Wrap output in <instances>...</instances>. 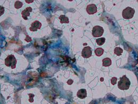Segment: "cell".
<instances>
[{
  "instance_id": "cell-1",
  "label": "cell",
  "mask_w": 138,
  "mask_h": 104,
  "mask_svg": "<svg viewBox=\"0 0 138 104\" xmlns=\"http://www.w3.org/2000/svg\"><path fill=\"white\" fill-rule=\"evenodd\" d=\"M130 84L131 82L129 79L126 76V75H124L121 78L120 80L118 82V87L121 90H127L130 88Z\"/></svg>"
},
{
  "instance_id": "cell-2",
  "label": "cell",
  "mask_w": 138,
  "mask_h": 104,
  "mask_svg": "<svg viewBox=\"0 0 138 104\" xmlns=\"http://www.w3.org/2000/svg\"><path fill=\"white\" fill-rule=\"evenodd\" d=\"M5 64L8 67H11L12 69H14L16 68V60L14 55H11L7 57L5 60Z\"/></svg>"
},
{
  "instance_id": "cell-3",
  "label": "cell",
  "mask_w": 138,
  "mask_h": 104,
  "mask_svg": "<svg viewBox=\"0 0 138 104\" xmlns=\"http://www.w3.org/2000/svg\"><path fill=\"white\" fill-rule=\"evenodd\" d=\"M134 13V9L131 8V7H127V8L123 10L122 12V16L125 19H130L133 18Z\"/></svg>"
},
{
  "instance_id": "cell-4",
  "label": "cell",
  "mask_w": 138,
  "mask_h": 104,
  "mask_svg": "<svg viewBox=\"0 0 138 104\" xmlns=\"http://www.w3.org/2000/svg\"><path fill=\"white\" fill-rule=\"evenodd\" d=\"M104 32L103 28L99 26H96L92 28V35L94 37H101L103 35Z\"/></svg>"
},
{
  "instance_id": "cell-5",
  "label": "cell",
  "mask_w": 138,
  "mask_h": 104,
  "mask_svg": "<svg viewBox=\"0 0 138 104\" xmlns=\"http://www.w3.org/2000/svg\"><path fill=\"white\" fill-rule=\"evenodd\" d=\"M82 56L84 58H88L92 55V50L90 46H85L82 51Z\"/></svg>"
},
{
  "instance_id": "cell-6",
  "label": "cell",
  "mask_w": 138,
  "mask_h": 104,
  "mask_svg": "<svg viewBox=\"0 0 138 104\" xmlns=\"http://www.w3.org/2000/svg\"><path fill=\"white\" fill-rule=\"evenodd\" d=\"M42 27V23H40L37 20H36L33 23L31 27H30L29 29L30 31L32 32H35L37 31V29H40V28Z\"/></svg>"
},
{
  "instance_id": "cell-7",
  "label": "cell",
  "mask_w": 138,
  "mask_h": 104,
  "mask_svg": "<svg viewBox=\"0 0 138 104\" xmlns=\"http://www.w3.org/2000/svg\"><path fill=\"white\" fill-rule=\"evenodd\" d=\"M87 12L89 15H93L97 12V8L96 6L94 4H89L87 7Z\"/></svg>"
},
{
  "instance_id": "cell-8",
  "label": "cell",
  "mask_w": 138,
  "mask_h": 104,
  "mask_svg": "<svg viewBox=\"0 0 138 104\" xmlns=\"http://www.w3.org/2000/svg\"><path fill=\"white\" fill-rule=\"evenodd\" d=\"M32 9L31 7H27L24 10H23L21 12V15H22V18L24 19L25 20L28 19V17L30 16V13L32 11Z\"/></svg>"
},
{
  "instance_id": "cell-9",
  "label": "cell",
  "mask_w": 138,
  "mask_h": 104,
  "mask_svg": "<svg viewBox=\"0 0 138 104\" xmlns=\"http://www.w3.org/2000/svg\"><path fill=\"white\" fill-rule=\"evenodd\" d=\"M87 91L85 89H80L77 92V97L80 99H84L87 97Z\"/></svg>"
},
{
  "instance_id": "cell-10",
  "label": "cell",
  "mask_w": 138,
  "mask_h": 104,
  "mask_svg": "<svg viewBox=\"0 0 138 104\" xmlns=\"http://www.w3.org/2000/svg\"><path fill=\"white\" fill-rule=\"evenodd\" d=\"M111 64V60L110 58H106L103 60V65L104 67H108Z\"/></svg>"
},
{
  "instance_id": "cell-11",
  "label": "cell",
  "mask_w": 138,
  "mask_h": 104,
  "mask_svg": "<svg viewBox=\"0 0 138 104\" xmlns=\"http://www.w3.org/2000/svg\"><path fill=\"white\" fill-rule=\"evenodd\" d=\"M59 19L61 20L60 22L61 23H69L68 17H66L65 15H61L59 17Z\"/></svg>"
},
{
  "instance_id": "cell-12",
  "label": "cell",
  "mask_w": 138,
  "mask_h": 104,
  "mask_svg": "<svg viewBox=\"0 0 138 104\" xmlns=\"http://www.w3.org/2000/svg\"><path fill=\"white\" fill-rule=\"evenodd\" d=\"M123 50L122 49H121L120 47H116L114 49V53L116 54L117 56H121L123 53Z\"/></svg>"
},
{
  "instance_id": "cell-13",
  "label": "cell",
  "mask_w": 138,
  "mask_h": 104,
  "mask_svg": "<svg viewBox=\"0 0 138 104\" xmlns=\"http://www.w3.org/2000/svg\"><path fill=\"white\" fill-rule=\"evenodd\" d=\"M104 51L103 49L101 48H97L96 50H95V54H96V55L97 56L100 57L103 55V53H104Z\"/></svg>"
},
{
  "instance_id": "cell-14",
  "label": "cell",
  "mask_w": 138,
  "mask_h": 104,
  "mask_svg": "<svg viewBox=\"0 0 138 104\" xmlns=\"http://www.w3.org/2000/svg\"><path fill=\"white\" fill-rule=\"evenodd\" d=\"M105 41H106L105 38H104V37H101V38L97 39L96 41L98 46H102V45H103L105 43Z\"/></svg>"
},
{
  "instance_id": "cell-15",
  "label": "cell",
  "mask_w": 138,
  "mask_h": 104,
  "mask_svg": "<svg viewBox=\"0 0 138 104\" xmlns=\"http://www.w3.org/2000/svg\"><path fill=\"white\" fill-rule=\"evenodd\" d=\"M22 6H23V3L19 1H16L15 2V8H16V9H20Z\"/></svg>"
},
{
  "instance_id": "cell-16",
  "label": "cell",
  "mask_w": 138,
  "mask_h": 104,
  "mask_svg": "<svg viewBox=\"0 0 138 104\" xmlns=\"http://www.w3.org/2000/svg\"><path fill=\"white\" fill-rule=\"evenodd\" d=\"M28 96H29V102L30 103L34 102V99H33V98H34V96H35L34 94H32V93H29V94H28Z\"/></svg>"
},
{
  "instance_id": "cell-17",
  "label": "cell",
  "mask_w": 138,
  "mask_h": 104,
  "mask_svg": "<svg viewBox=\"0 0 138 104\" xmlns=\"http://www.w3.org/2000/svg\"><path fill=\"white\" fill-rule=\"evenodd\" d=\"M117 81V78L115 77H114L111 79V83L113 85H115V84H116Z\"/></svg>"
},
{
  "instance_id": "cell-18",
  "label": "cell",
  "mask_w": 138,
  "mask_h": 104,
  "mask_svg": "<svg viewBox=\"0 0 138 104\" xmlns=\"http://www.w3.org/2000/svg\"><path fill=\"white\" fill-rule=\"evenodd\" d=\"M25 41H27V42H30V41H32V39H31V37L28 36V35H27V36H26L25 39Z\"/></svg>"
},
{
  "instance_id": "cell-19",
  "label": "cell",
  "mask_w": 138,
  "mask_h": 104,
  "mask_svg": "<svg viewBox=\"0 0 138 104\" xmlns=\"http://www.w3.org/2000/svg\"><path fill=\"white\" fill-rule=\"evenodd\" d=\"M73 83V81L72 80H69L68 82H67V83L69 85H71Z\"/></svg>"
},
{
  "instance_id": "cell-20",
  "label": "cell",
  "mask_w": 138,
  "mask_h": 104,
  "mask_svg": "<svg viewBox=\"0 0 138 104\" xmlns=\"http://www.w3.org/2000/svg\"><path fill=\"white\" fill-rule=\"evenodd\" d=\"M26 2H27V3H32V2H34V1H33V0H32V1H27V0H26Z\"/></svg>"
}]
</instances>
